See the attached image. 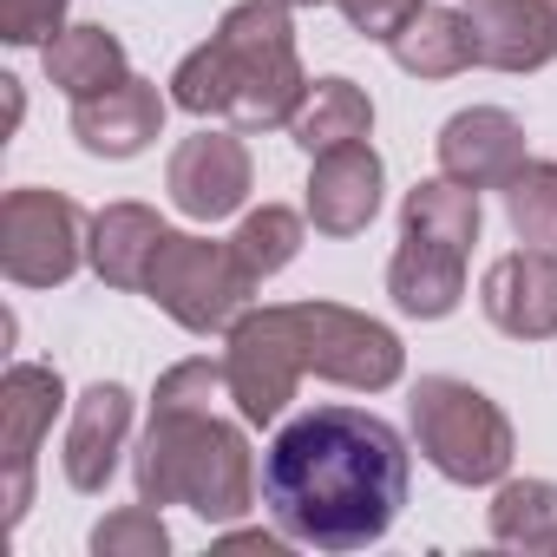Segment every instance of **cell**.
I'll return each instance as SVG.
<instances>
[{
	"label": "cell",
	"mask_w": 557,
	"mask_h": 557,
	"mask_svg": "<svg viewBox=\"0 0 557 557\" xmlns=\"http://www.w3.org/2000/svg\"><path fill=\"white\" fill-rule=\"evenodd\" d=\"M164 132V99L151 79H119L99 99H73V138L92 158H138L151 138Z\"/></svg>",
	"instance_id": "4fadbf2b"
},
{
	"label": "cell",
	"mask_w": 557,
	"mask_h": 557,
	"mask_svg": "<svg viewBox=\"0 0 557 557\" xmlns=\"http://www.w3.org/2000/svg\"><path fill=\"white\" fill-rule=\"evenodd\" d=\"M407 440L361 407H309L262 453V505L275 531L315 550L381 544L407 505Z\"/></svg>",
	"instance_id": "6da1fadb"
},
{
	"label": "cell",
	"mask_w": 557,
	"mask_h": 557,
	"mask_svg": "<svg viewBox=\"0 0 557 557\" xmlns=\"http://www.w3.org/2000/svg\"><path fill=\"white\" fill-rule=\"evenodd\" d=\"M479 309L511 342H550L557 335V256L544 249L498 256L479 283Z\"/></svg>",
	"instance_id": "30bf717a"
},
{
	"label": "cell",
	"mask_w": 557,
	"mask_h": 557,
	"mask_svg": "<svg viewBox=\"0 0 557 557\" xmlns=\"http://www.w3.org/2000/svg\"><path fill=\"white\" fill-rule=\"evenodd\" d=\"M537 8H544V21H550V40H557V0H537Z\"/></svg>",
	"instance_id": "f546056e"
},
{
	"label": "cell",
	"mask_w": 557,
	"mask_h": 557,
	"mask_svg": "<svg viewBox=\"0 0 557 557\" xmlns=\"http://www.w3.org/2000/svg\"><path fill=\"white\" fill-rule=\"evenodd\" d=\"M230 400L249 426L283 420L302 374L342 381L355 394H381L407 374V348L387 322L342 309V302H275L249 309L230 329Z\"/></svg>",
	"instance_id": "7a4b0ae2"
},
{
	"label": "cell",
	"mask_w": 557,
	"mask_h": 557,
	"mask_svg": "<svg viewBox=\"0 0 557 557\" xmlns=\"http://www.w3.org/2000/svg\"><path fill=\"white\" fill-rule=\"evenodd\" d=\"M387 53H394V66L413 73V79H453V73L479 66V53H472V21H466L459 8H420V14L387 40Z\"/></svg>",
	"instance_id": "ac0fdd59"
},
{
	"label": "cell",
	"mask_w": 557,
	"mask_h": 557,
	"mask_svg": "<svg viewBox=\"0 0 557 557\" xmlns=\"http://www.w3.org/2000/svg\"><path fill=\"white\" fill-rule=\"evenodd\" d=\"M86 243H92V223L60 190L27 184V190H8V203H0V269L21 289H60L79 262H92Z\"/></svg>",
	"instance_id": "52a82bcc"
},
{
	"label": "cell",
	"mask_w": 557,
	"mask_h": 557,
	"mask_svg": "<svg viewBox=\"0 0 557 557\" xmlns=\"http://www.w3.org/2000/svg\"><path fill=\"white\" fill-rule=\"evenodd\" d=\"M413 446L453 485H498L511 472V453H518L498 400L479 394L472 381H453V374H426L413 387Z\"/></svg>",
	"instance_id": "5b68a950"
},
{
	"label": "cell",
	"mask_w": 557,
	"mask_h": 557,
	"mask_svg": "<svg viewBox=\"0 0 557 557\" xmlns=\"http://www.w3.org/2000/svg\"><path fill=\"white\" fill-rule=\"evenodd\" d=\"M125 433H132V394L119 381L86 387L79 407H73V433H66V479H73V492H106V479L119 472Z\"/></svg>",
	"instance_id": "9a60e30c"
},
{
	"label": "cell",
	"mask_w": 557,
	"mask_h": 557,
	"mask_svg": "<svg viewBox=\"0 0 557 557\" xmlns=\"http://www.w3.org/2000/svg\"><path fill=\"white\" fill-rule=\"evenodd\" d=\"M158 243H164L158 210H145V203H106V210L92 216V243H86V256H92V269L106 275L112 289H145Z\"/></svg>",
	"instance_id": "e0dca14e"
},
{
	"label": "cell",
	"mask_w": 557,
	"mask_h": 557,
	"mask_svg": "<svg viewBox=\"0 0 557 557\" xmlns=\"http://www.w3.org/2000/svg\"><path fill=\"white\" fill-rule=\"evenodd\" d=\"M505 223L524 249L557 256V164L550 158H524L505 177Z\"/></svg>",
	"instance_id": "603a6c76"
},
{
	"label": "cell",
	"mask_w": 557,
	"mask_h": 557,
	"mask_svg": "<svg viewBox=\"0 0 557 557\" xmlns=\"http://www.w3.org/2000/svg\"><path fill=\"white\" fill-rule=\"evenodd\" d=\"M223 544H230V550H262V557H283V537H269V531H230Z\"/></svg>",
	"instance_id": "83f0119b"
},
{
	"label": "cell",
	"mask_w": 557,
	"mask_h": 557,
	"mask_svg": "<svg viewBox=\"0 0 557 557\" xmlns=\"http://www.w3.org/2000/svg\"><path fill=\"white\" fill-rule=\"evenodd\" d=\"M485 518H492V537L511 550H557V485L550 479H498Z\"/></svg>",
	"instance_id": "7402d4cb"
},
{
	"label": "cell",
	"mask_w": 557,
	"mask_h": 557,
	"mask_svg": "<svg viewBox=\"0 0 557 557\" xmlns=\"http://www.w3.org/2000/svg\"><path fill=\"white\" fill-rule=\"evenodd\" d=\"M309 99V73L296 60V27L283 0H236L216 34L177 60L171 106L197 119H230L236 132H275Z\"/></svg>",
	"instance_id": "3957f363"
},
{
	"label": "cell",
	"mask_w": 557,
	"mask_h": 557,
	"mask_svg": "<svg viewBox=\"0 0 557 557\" xmlns=\"http://www.w3.org/2000/svg\"><path fill=\"white\" fill-rule=\"evenodd\" d=\"M374 132V99L355 86V79H309V99L296 106V119H289V138L309 151V158H322V151H335V145H355V138H368Z\"/></svg>",
	"instance_id": "d6986e66"
},
{
	"label": "cell",
	"mask_w": 557,
	"mask_h": 557,
	"mask_svg": "<svg viewBox=\"0 0 557 557\" xmlns=\"http://www.w3.org/2000/svg\"><path fill=\"white\" fill-rule=\"evenodd\" d=\"M335 8H342V21L355 27V34H368V40H394L413 14H420V0H335Z\"/></svg>",
	"instance_id": "4316f807"
},
{
	"label": "cell",
	"mask_w": 557,
	"mask_h": 557,
	"mask_svg": "<svg viewBox=\"0 0 557 557\" xmlns=\"http://www.w3.org/2000/svg\"><path fill=\"white\" fill-rule=\"evenodd\" d=\"M249 177H256V171H249V151H243L236 132H197V138H184V145L171 151V164H164V190H171V203H177L190 223H216V216L243 210Z\"/></svg>",
	"instance_id": "9c48e42d"
},
{
	"label": "cell",
	"mask_w": 557,
	"mask_h": 557,
	"mask_svg": "<svg viewBox=\"0 0 557 557\" xmlns=\"http://www.w3.org/2000/svg\"><path fill=\"white\" fill-rule=\"evenodd\" d=\"M302 236H309V216H296V210H283V203H262V210H249V216L236 223L230 249H236V262L256 275V283H269L275 269H289V262L302 256Z\"/></svg>",
	"instance_id": "cb8c5ba5"
},
{
	"label": "cell",
	"mask_w": 557,
	"mask_h": 557,
	"mask_svg": "<svg viewBox=\"0 0 557 557\" xmlns=\"http://www.w3.org/2000/svg\"><path fill=\"white\" fill-rule=\"evenodd\" d=\"M47 79H53L66 99H99V92H112L119 79H132V66H125L119 34L79 21V27H66V34L47 47Z\"/></svg>",
	"instance_id": "ffe728a7"
},
{
	"label": "cell",
	"mask_w": 557,
	"mask_h": 557,
	"mask_svg": "<svg viewBox=\"0 0 557 557\" xmlns=\"http://www.w3.org/2000/svg\"><path fill=\"white\" fill-rule=\"evenodd\" d=\"M73 0H0V40L8 47H53L66 34Z\"/></svg>",
	"instance_id": "484cf974"
},
{
	"label": "cell",
	"mask_w": 557,
	"mask_h": 557,
	"mask_svg": "<svg viewBox=\"0 0 557 557\" xmlns=\"http://www.w3.org/2000/svg\"><path fill=\"white\" fill-rule=\"evenodd\" d=\"M132 479L145 505H190L203 524H230L256 505L249 440L216 407H151Z\"/></svg>",
	"instance_id": "277c9868"
},
{
	"label": "cell",
	"mask_w": 557,
	"mask_h": 557,
	"mask_svg": "<svg viewBox=\"0 0 557 557\" xmlns=\"http://www.w3.org/2000/svg\"><path fill=\"white\" fill-rule=\"evenodd\" d=\"M256 289L262 283L236 262L230 243H203V236H184V230H164V243L151 256V275H145V296L190 335H230L249 315Z\"/></svg>",
	"instance_id": "8992f818"
},
{
	"label": "cell",
	"mask_w": 557,
	"mask_h": 557,
	"mask_svg": "<svg viewBox=\"0 0 557 557\" xmlns=\"http://www.w3.org/2000/svg\"><path fill=\"white\" fill-rule=\"evenodd\" d=\"M381 190H387V171H381V151L368 138L355 145H335L315 158L309 171V223L322 236H361L374 216H381Z\"/></svg>",
	"instance_id": "8fae6325"
},
{
	"label": "cell",
	"mask_w": 557,
	"mask_h": 557,
	"mask_svg": "<svg viewBox=\"0 0 557 557\" xmlns=\"http://www.w3.org/2000/svg\"><path fill=\"white\" fill-rule=\"evenodd\" d=\"M283 8H322V0H283Z\"/></svg>",
	"instance_id": "4dcf8cb0"
},
{
	"label": "cell",
	"mask_w": 557,
	"mask_h": 557,
	"mask_svg": "<svg viewBox=\"0 0 557 557\" xmlns=\"http://www.w3.org/2000/svg\"><path fill=\"white\" fill-rule=\"evenodd\" d=\"M387 296H394L400 315L446 322V315L459 309V296H466V249L400 230V249H394V262H387Z\"/></svg>",
	"instance_id": "5bb4252c"
},
{
	"label": "cell",
	"mask_w": 557,
	"mask_h": 557,
	"mask_svg": "<svg viewBox=\"0 0 557 557\" xmlns=\"http://www.w3.org/2000/svg\"><path fill=\"white\" fill-rule=\"evenodd\" d=\"M400 230H407V236L453 243V249H472V243H479V190L440 171V177H426V184L407 190V203H400Z\"/></svg>",
	"instance_id": "44dd1931"
},
{
	"label": "cell",
	"mask_w": 557,
	"mask_h": 557,
	"mask_svg": "<svg viewBox=\"0 0 557 557\" xmlns=\"http://www.w3.org/2000/svg\"><path fill=\"white\" fill-rule=\"evenodd\" d=\"M466 21H472V53L492 73H537L557 60V40L537 0H472Z\"/></svg>",
	"instance_id": "2e32d148"
},
{
	"label": "cell",
	"mask_w": 557,
	"mask_h": 557,
	"mask_svg": "<svg viewBox=\"0 0 557 557\" xmlns=\"http://www.w3.org/2000/svg\"><path fill=\"white\" fill-rule=\"evenodd\" d=\"M92 550L99 557H164L171 550V531H164V518H158V505H125V511H112L106 524H92Z\"/></svg>",
	"instance_id": "d4e9b609"
},
{
	"label": "cell",
	"mask_w": 557,
	"mask_h": 557,
	"mask_svg": "<svg viewBox=\"0 0 557 557\" xmlns=\"http://www.w3.org/2000/svg\"><path fill=\"white\" fill-rule=\"evenodd\" d=\"M0 92H8V132H14L21 112H27V106H21V79H0Z\"/></svg>",
	"instance_id": "f1b7e54d"
},
{
	"label": "cell",
	"mask_w": 557,
	"mask_h": 557,
	"mask_svg": "<svg viewBox=\"0 0 557 557\" xmlns=\"http://www.w3.org/2000/svg\"><path fill=\"white\" fill-rule=\"evenodd\" d=\"M66 407V381L60 368L40 361H14L0 381V472H8V531L27 518L34 505V459L53 433V413Z\"/></svg>",
	"instance_id": "ba28073f"
},
{
	"label": "cell",
	"mask_w": 557,
	"mask_h": 557,
	"mask_svg": "<svg viewBox=\"0 0 557 557\" xmlns=\"http://www.w3.org/2000/svg\"><path fill=\"white\" fill-rule=\"evenodd\" d=\"M440 151V171L472 184V190H505V177L524 164V125L498 106H472V112H453L433 138Z\"/></svg>",
	"instance_id": "7c38bea8"
}]
</instances>
